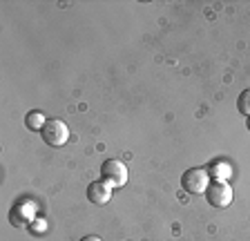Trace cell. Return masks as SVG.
<instances>
[{
	"label": "cell",
	"instance_id": "cell-1",
	"mask_svg": "<svg viewBox=\"0 0 250 241\" xmlns=\"http://www.w3.org/2000/svg\"><path fill=\"white\" fill-rule=\"evenodd\" d=\"M210 185V172L206 168H188L181 174V188L188 194H206Z\"/></svg>",
	"mask_w": 250,
	"mask_h": 241
},
{
	"label": "cell",
	"instance_id": "cell-2",
	"mask_svg": "<svg viewBox=\"0 0 250 241\" xmlns=\"http://www.w3.org/2000/svg\"><path fill=\"white\" fill-rule=\"evenodd\" d=\"M41 139L49 147H62L69 141V127L61 119H47L45 127L41 130Z\"/></svg>",
	"mask_w": 250,
	"mask_h": 241
},
{
	"label": "cell",
	"instance_id": "cell-3",
	"mask_svg": "<svg viewBox=\"0 0 250 241\" xmlns=\"http://www.w3.org/2000/svg\"><path fill=\"white\" fill-rule=\"evenodd\" d=\"M101 177L112 188H123L127 183V165L123 161H119V159H107L101 165Z\"/></svg>",
	"mask_w": 250,
	"mask_h": 241
},
{
	"label": "cell",
	"instance_id": "cell-4",
	"mask_svg": "<svg viewBox=\"0 0 250 241\" xmlns=\"http://www.w3.org/2000/svg\"><path fill=\"white\" fill-rule=\"evenodd\" d=\"M206 201L214 208H228L232 203V188L228 181H212L206 190Z\"/></svg>",
	"mask_w": 250,
	"mask_h": 241
},
{
	"label": "cell",
	"instance_id": "cell-5",
	"mask_svg": "<svg viewBox=\"0 0 250 241\" xmlns=\"http://www.w3.org/2000/svg\"><path fill=\"white\" fill-rule=\"evenodd\" d=\"M34 215H36V205L31 201H18L9 210V223L14 228H25V225H29L31 221L36 219Z\"/></svg>",
	"mask_w": 250,
	"mask_h": 241
},
{
	"label": "cell",
	"instance_id": "cell-6",
	"mask_svg": "<svg viewBox=\"0 0 250 241\" xmlns=\"http://www.w3.org/2000/svg\"><path fill=\"white\" fill-rule=\"evenodd\" d=\"M112 194H114V188L107 183V181H92V183L87 185V199L92 201L94 205H105L109 203V199H112Z\"/></svg>",
	"mask_w": 250,
	"mask_h": 241
},
{
	"label": "cell",
	"instance_id": "cell-7",
	"mask_svg": "<svg viewBox=\"0 0 250 241\" xmlns=\"http://www.w3.org/2000/svg\"><path fill=\"white\" fill-rule=\"evenodd\" d=\"M45 123H47V119L41 110H31L29 114L25 116V125H27V130H31V132H41L42 127H45Z\"/></svg>",
	"mask_w": 250,
	"mask_h": 241
},
{
	"label": "cell",
	"instance_id": "cell-8",
	"mask_svg": "<svg viewBox=\"0 0 250 241\" xmlns=\"http://www.w3.org/2000/svg\"><path fill=\"white\" fill-rule=\"evenodd\" d=\"M210 170H212V177H214V181H226V179L232 174V168H230L228 163H212L210 165Z\"/></svg>",
	"mask_w": 250,
	"mask_h": 241
},
{
	"label": "cell",
	"instance_id": "cell-9",
	"mask_svg": "<svg viewBox=\"0 0 250 241\" xmlns=\"http://www.w3.org/2000/svg\"><path fill=\"white\" fill-rule=\"evenodd\" d=\"M239 112L241 114H246V116H250V89H244L239 94Z\"/></svg>",
	"mask_w": 250,
	"mask_h": 241
},
{
	"label": "cell",
	"instance_id": "cell-10",
	"mask_svg": "<svg viewBox=\"0 0 250 241\" xmlns=\"http://www.w3.org/2000/svg\"><path fill=\"white\" fill-rule=\"evenodd\" d=\"M29 230H31V235L45 232V230H47V221H45V219H34V221L29 223Z\"/></svg>",
	"mask_w": 250,
	"mask_h": 241
},
{
	"label": "cell",
	"instance_id": "cell-11",
	"mask_svg": "<svg viewBox=\"0 0 250 241\" xmlns=\"http://www.w3.org/2000/svg\"><path fill=\"white\" fill-rule=\"evenodd\" d=\"M81 241H103V239H101V237H96V235H85Z\"/></svg>",
	"mask_w": 250,
	"mask_h": 241
}]
</instances>
